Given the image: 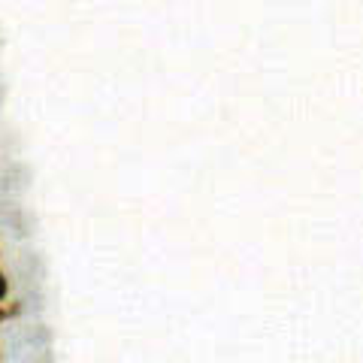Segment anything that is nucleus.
<instances>
[{
  "label": "nucleus",
  "instance_id": "nucleus-1",
  "mask_svg": "<svg viewBox=\"0 0 363 363\" xmlns=\"http://www.w3.org/2000/svg\"><path fill=\"white\" fill-rule=\"evenodd\" d=\"M6 291H9V285H6V276H4V272H0V300L6 297Z\"/></svg>",
  "mask_w": 363,
  "mask_h": 363
},
{
  "label": "nucleus",
  "instance_id": "nucleus-2",
  "mask_svg": "<svg viewBox=\"0 0 363 363\" xmlns=\"http://www.w3.org/2000/svg\"><path fill=\"white\" fill-rule=\"evenodd\" d=\"M13 312H18V309H16V306H13V309H0V321H6V318H9V315H13Z\"/></svg>",
  "mask_w": 363,
  "mask_h": 363
}]
</instances>
